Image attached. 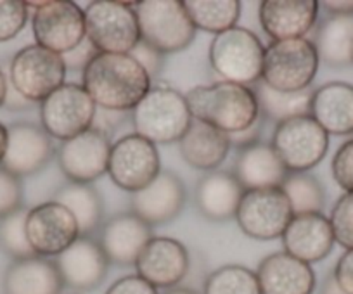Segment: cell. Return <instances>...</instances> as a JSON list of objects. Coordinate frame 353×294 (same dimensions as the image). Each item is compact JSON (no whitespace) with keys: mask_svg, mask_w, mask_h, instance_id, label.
<instances>
[{"mask_svg":"<svg viewBox=\"0 0 353 294\" xmlns=\"http://www.w3.org/2000/svg\"><path fill=\"white\" fill-rule=\"evenodd\" d=\"M243 185L229 171H210L196 187V204L206 220L227 222L236 218L237 208L244 196Z\"/></svg>","mask_w":353,"mask_h":294,"instance_id":"4316f807","label":"cell"},{"mask_svg":"<svg viewBox=\"0 0 353 294\" xmlns=\"http://www.w3.org/2000/svg\"><path fill=\"white\" fill-rule=\"evenodd\" d=\"M261 294H312L317 277L308 263L277 251L265 256L256 269Z\"/></svg>","mask_w":353,"mask_h":294,"instance_id":"7402d4cb","label":"cell"},{"mask_svg":"<svg viewBox=\"0 0 353 294\" xmlns=\"http://www.w3.org/2000/svg\"><path fill=\"white\" fill-rule=\"evenodd\" d=\"M137 2L94 0L83 9L85 39L97 52L130 54L141 42Z\"/></svg>","mask_w":353,"mask_h":294,"instance_id":"8992f818","label":"cell"},{"mask_svg":"<svg viewBox=\"0 0 353 294\" xmlns=\"http://www.w3.org/2000/svg\"><path fill=\"white\" fill-rule=\"evenodd\" d=\"M290 171L279 160L270 144L258 140L239 151L234 167V177L244 191L281 187Z\"/></svg>","mask_w":353,"mask_h":294,"instance_id":"cb8c5ba5","label":"cell"},{"mask_svg":"<svg viewBox=\"0 0 353 294\" xmlns=\"http://www.w3.org/2000/svg\"><path fill=\"white\" fill-rule=\"evenodd\" d=\"M230 147L229 135L196 120L179 140V149L185 163L201 171H216L225 161Z\"/></svg>","mask_w":353,"mask_h":294,"instance_id":"83f0119b","label":"cell"},{"mask_svg":"<svg viewBox=\"0 0 353 294\" xmlns=\"http://www.w3.org/2000/svg\"><path fill=\"white\" fill-rule=\"evenodd\" d=\"M32 28L37 45L64 56L85 40L83 9L70 0L42 2L32 16Z\"/></svg>","mask_w":353,"mask_h":294,"instance_id":"4fadbf2b","label":"cell"},{"mask_svg":"<svg viewBox=\"0 0 353 294\" xmlns=\"http://www.w3.org/2000/svg\"><path fill=\"white\" fill-rule=\"evenodd\" d=\"M23 208L21 178L0 167V220Z\"/></svg>","mask_w":353,"mask_h":294,"instance_id":"74e56055","label":"cell"},{"mask_svg":"<svg viewBox=\"0 0 353 294\" xmlns=\"http://www.w3.org/2000/svg\"><path fill=\"white\" fill-rule=\"evenodd\" d=\"M203 294H261L256 272L243 265H223L213 270Z\"/></svg>","mask_w":353,"mask_h":294,"instance_id":"836d02e7","label":"cell"},{"mask_svg":"<svg viewBox=\"0 0 353 294\" xmlns=\"http://www.w3.org/2000/svg\"><path fill=\"white\" fill-rule=\"evenodd\" d=\"M256 96L258 107L263 120H272L277 123L294 116L310 114V101L314 90L307 89L301 92H279L270 89L265 82H258L251 87Z\"/></svg>","mask_w":353,"mask_h":294,"instance_id":"4dcf8cb0","label":"cell"},{"mask_svg":"<svg viewBox=\"0 0 353 294\" xmlns=\"http://www.w3.org/2000/svg\"><path fill=\"white\" fill-rule=\"evenodd\" d=\"M352 64H353V43H352Z\"/></svg>","mask_w":353,"mask_h":294,"instance_id":"816d5d0a","label":"cell"},{"mask_svg":"<svg viewBox=\"0 0 353 294\" xmlns=\"http://www.w3.org/2000/svg\"><path fill=\"white\" fill-rule=\"evenodd\" d=\"M332 178L345 192L353 194V138L343 142L331 163Z\"/></svg>","mask_w":353,"mask_h":294,"instance_id":"f35d334b","label":"cell"},{"mask_svg":"<svg viewBox=\"0 0 353 294\" xmlns=\"http://www.w3.org/2000/svg\"><path fill=\"white\" fill-rule=\"evenodd\" d=\"M334 241L346 251L353 249V194L345 192L334 202L329 215Z\"/></svg>","mask_w":353,"mask_h":294,"instance_id":"d590c367","label":"cell"},{"mask_svg":"<svg viewBox=\"0 0 353 294\" xmlns=\"http://www.w3.org/2000/svg\"><path fill=\"white\" fill-rule=\"evenodd\" d=\"M321 294H346V293L338 286V284H336L334 277H332L331 273V275H327V279L324 280V284H322Z\"/></svg>","mask_w":353,"mask_h":294,"instance_id":"7dc6e473","label":"cell"},{"mask_svg":"<svg viewBox=\"0 0 353 294\" xmlns=\"http://www.w3.org/2000/svg\"><path fill=\"white\" fill-rule=\"evenodd\" d=\"M26 215L28 209L21 208L0 220V248L14 260L35 256L26 238Z\"/></svg>","mask_w":353,"mask_h":294,"instance_id":"e575fe53","label":"cell"},{"mask_svg":"<svg viewBox=\"0 0 353 294\" xmlns=\"http://www.w3.org/2000/svg\"><path fill=\"white\" fill-rule=\"evenodd\" d=\"M106 294H159L154 286L145 282L142 277L135 275H125L118 279L110 286Z\"/></svg>","mask_w":353,"mask_h":294,"instance_id":"60d3db41","label":"cell"},{"mask_svg":"<svg viewBox=\"0 0 353 294\" xmlns=\"http://www.w3.org/2000/svg\"><path fill=\"white\" fill-rule=\"evenodd\" d=\"M185 99L196 121H203L227 135L248 130L260 118V107L251 87L222 80L212 85L194 87L185 94Z\"/></svg>","mask_w":353,"mask_h":294,"instance_id":"7a4b0ae2","label":"cell"},{"mask_svg":"<svg viewBox=\"0 0 353 294\" xmlns=\"http://www.w3.org/2000/svg\"><path fill=\"white\" fill-rule=\"evenodd\" d=\"M26 238L37 256L50 258L66 251L80 238V229L70 209L57 201H46L28 209Z\"/></svg>","mask_w":353,"mask_h":294,"instance_id":"9a60e30c","label":"cell"},{"mask_svg":"<svg viewBox=\"0 0 353 294\" xmlns=\"http://www.w3.org/2000/svg\"><path fill=\"white\" fill-rule=\"evenodd\" d=\"M130 202L132 213L151 227L168 224L184 208L185 185L176 174L161 170L151 184L132 194Z\"/></svg>","mask_w":353,"mask_h":294,"instance_id":"d6986e66","label":"cell"},{"mask_svg":"<svg viewBox=\"0 0 353 294\" xmlns=\"http://www.w3.org/2000/svg\"><path fill=\"white\" fill-rule=\"evenodd\" d=\"M317 0H263L258 9V18L263 32L281 40L305 39L319 19Z\"/></svg>","mask_w":353,"mask_h":294,"instance_id":"ffe728a7","label":"cell"},{"mask_svg":"<svg viewBox=\"0 0 353 294\" xmlns=\"http://www.w3.org/2000/svg\"><path fill=\"white\" fill-rule=\"evenodd\" d=\"M141 40L163 56L182 52L196 39V28L182 0H144L135 8Z\"/></svg>","mask_w":353,"mask_h":294,"instance_id":"52a82bcc","label":"cell"},{"mask_svg":"<svg viewBox=\"0 0 353 294\" xmlns=\"http://www.w3.org/2000/svg\"><path fill=\"white\" fill-rule=\"evenodd\" d=\"M111 147L113 142L108 132L92 127L61 144L57 163L71 184H92L108 174Z\"/></svg>","mask_w":353,"mask_h":294,"instance_id":"5bb4252c","label":"cell"},{"mask_svg":"<svg viewBox=\"0 0 353 294\" xmlns=\"http://www.w3.org/2000/svg\"><path fill=\"white\" fill-rule=\"evenodd\" d=\"M165 294H198L192 289H185V287H173V289H168Z\"/></svg>","mask_w":353,"mask_h":294,"instance_id":"f907efd6","label":"cell"},{"mask_svg":"<svg viewBox=\"0 0 353 294\" xmlns=\"http://www.w3.org/2000/svg\"><path fill=\"white\" fill-rule=\"evenodd\" d=\"M321 63L331 67L352 64L353 16H329L319 25L315 35Z\"/></svg>","mask_w":353,"mask_h":294,"instance_id":"f1b7e54d","label":"cell"},{"mask_svg":"<svg viewBox=\"0 0 353 294\" xmlns=\"http://www.w3.org/2000/svg\"><path fill=\"white\" fill-rule=\"evenodd\" d=\"M161 171L156 144L137 134L117 140L111 147L108 175L117 187L135 194L151 184Z\"/></svg>","mask_w":353,"mask_h":294,"instance_id":"7c38bea8","label":"cell"},{"mask_svg":"<svg viewBox=\"0 0 353 294\" xmlns=\"http://www.w3.org/2000/svg\"><path fill=\"white\" fill-rule=\"evenodd\" d=\"M184 6L194 28L213 35L236 28L241 16L237 0H184Z\"/></svg>","mask_w":353,"mask_h":294,"instance_id":"1f68e13d","label":"cell"},{"mask_svg":"<svg viewBox=\"0 0 353 294\" xmlns=\"http://www.w3.org/2000/svg\"><path fill=\"white\" fill-rule=\"evenodd\" d=\"M319 6L329 16H353V0H324Z\"/></svg>","mask_w":353,"mask_h":294,"instance_id":"f6af8a7d","label":"cell"},{"mask_svg":"<svg viewBox=\"0 0 353 294\" xmlns=\"http://www.w3.org/2000/svg\"><path fill=\"white\" fill-rule=\"evenodd\" d=\"M81 87L96 106L123 113L135 109L152 89V80L130 54L97 52L81 71Z\"/></svg>","mask_w":353,"mask_h":294,"instance_id":"6da1fadb","label":"cell"},{"mask_svg":"<svg viewBox=\"0 0 353 294\" xmlns=\"http://www.w3.org/2000/svg\"><path fill=\"white\" fill-rule=\"evenodd\" d=\"M28 23V6L23 0H0V42L16 39Z\"/></svg>","mask_w":353,"mask_h":294,"instance_id":"8d00e7d4","label":"cell"},{"mask_svg":"<svg viewBox=\"0 0 353 294\" xmlns=\"http://www.w3.org/2000/svg\"><path fill=\"white\" fill-rule=\"evenodd\" d=\"M96 54H97V50L94 49L92 43L85 39L83 42L77 47V49L71 50V52H68V54H64L63 59H64V64H66V67H74V70L83 71L85 66L88 64V61L92 59Z\"/></svg>","mask_w":353,"mask_h":294,"instance_id":"7bdbcfd3","label":"cell"},{"mask_svg":"<svg viewBox=\"0 0 353 294\" xmlns=\"http://www.w3.org/2000/svg\"><path fill=\"white\" fill-rule=\"evenodd\" d=\"M97 106L78 83H64L40 103V127L50 138L66 142L96 123Z\"/></svg>","mask_w":353,"mask_h":294,"instance_id":"30bf717a","label":"cell"},{"mask_svg":"<svg viewBox=\"0 0 353 294\" xmlns=\"http://www.w3.org/2000/svg\"><path fill=\"white\" fill-rule=\"evenodd\" d=\"M63 56L43 47L26 45L16 52L9 64V83L28 103H43L66 78Z\"/></svg>","mask_w":353,"mask_h":294,"instance_id":"9c48e42d","label":"cell"},{"mask_svg":"<svg viewBox=\"0 0 353 294\" xmlns=\"http://www.w3.org/2000/svg\"><path fill=\"white\" fill-rule=\"evenodd\" d=\"M8 127L4 123H0V167H2V161H4L6 151H8Z\"/></svg>","mask_w":353,"mask_h":294,"instance_id":"c3c4849f","label":"cell"},{"mask_svg":"<svg viewBox=\"0 0 353 294\" xmlns=\"http://www.w3.org/2000/svg\"><path fill=\"white\" fill-rule=\"evenodd\" d=\"M191 269L189 251L172 238H152L135 262L137 275L156 289H173L188 277Z\"/></svg>","mask_w":353,"mask_h":294,"instance_id":"2e32d148","label":"cell"},{"mask_svg":"<svg viewBox=\"0 0 353 294\" xmlns=\"http://www.w3.org/2000/svg\"><path fill=\"white\" fill-rule=\"evenodd\" d=\"M30 104L28 101L25 99V97L19 96L18 92H16L14 89H12V85L9 83V89H8V97H6V104L4 106H8L9 109H25V107H28Z\"/></svg>","mask_w":353,"mask_h":294,"instance_id":"bcb514c9","label":"cell"},{"mask_svg":"<svg viewBox=\"0 0 353 294\" xmlns=\"http://www.w3.org/2000/svg\"><path fill=\"white\" fill-rule=\"evenodd\" d=\"M194 118L184 94L166 85L152 87L132 111L135 134L152 144L179 142L189 130Z\"/></svg>","mask_w":353,"mask_h":294,"instance_id":"3957f363","label":"cell"},{"mask_svg":"<svg viewBox=\"0 0 353 294\" xmlns=\"http://www.w3.org/2000/svg\"><path fill=\"white\" fill-rule=\"evenodd\" d=\"M130 56L134 57V59L137 61L142 67H144L145 73L151 76V80L156 78V76L159 75V71L163 70L165 56H163L161 52H158L154 47L149 45V43L142 42V40L137 43V45H135V49L132 50Z\"/></svg>","mask_w":353,"mask_h":294,"instance_id":"ab89813d","label":"cell"},{"mask_svg":"<svg viewBox=\"0 0 353 294\" xmlns=\"http://www.w3.org/2000/svg\"><path fill=\"white\" fill-rule=\"evenodd\" d=\"M281 189L290 199L291 209L294 215H305V213H322L324 208L325 194L324 187L317 177L305 174H290L283 182Z\"/></svg>","mask_w":353,"mask_h":294,"instance_id":"d6a6232c","label":"cell"},{"mask_svg":"<svg viewBox=\"0 0 353 294\" xmlns=\"http://www.w3.org/2000/svg\"><path fill=\"white\" fill-rule=\"evenodd\" d=\"M319 66L317 47L307 36L270 42L265 47L261 82L279 92H301L310 89Z\"/></svg>","mask_w":353,"mask_h":294,"instance_id":"277c9868","label":"cell"},{"mask_svg":"<svg viewBox=\"0 0 353 294\" xmlns=\"http://www.w3.org/2000/svg\"><path fill=\"white\" fill-rule=\"evenodd\" d=\"M56 265L64 286L77 291H92L103 284L110 260L97 239L80 235L66 251L56 256Z\"/></svg>","mask_w":353,"mask_h":294,"instance_id":"ac0fdd59","label":"cell"},{"mask_svg":"<svg viewBox=\"0 0 353 294\" xmlns=\"http://www.w3.org/2000/svg\"><path fill=\"white\" fill-rule=\"evenodd\" d=\"M63 287L56 262L37 255L14 260L2 279L4 294H61Z\"/></svg>","mask_w":353,"mask_h":294,"instance_id":"484cf974","label":"cell"},{"mask_svg":"<svg viewBox=\"0 0 353 294\" xmlns=\"http://www.w3.org/2000/svg\"><path fill=\"white\" fill-rule=\"evenodd\" d=\"M270 145L290 174H305L325 158L329 134L310 114H303L277 123Z\"/></svg>","mask_w":353,"mask_h":294,"instance_id":"ba28073f","label":"cell"},{"mask_svg":"<svg viewBox=\"0 0 353 294\" xmlns=\"http://www.w3.org/2000/svg\"><path fill=\"white\" fill-rule=\"evenodd\" d=\"M293 216L290 199L283 189L267 187L244 192L236 213V222L248 238L272 241L283 238Z\"/></svg>","mask_w":353,"mask_h":294,"instance_id":"8fae6325","label":"cell"},{"mask_svg":"<svg viewBox=\"0 0 353 294\" xmlns=\"http://www.w3.org/2000/svg\"><path fill=\"white\" fill-rule=\"evenodd\" d=\"M261 125H263V118H261V114H260V118L256 120V123L251 125L248 130L239 132V134L229 135L230 145H232V147H239V149H243V147H246V145H251V144H254V142H258L260 140Z\"/></svg>","mask_w":353,"mask_h":294,"instance_id":"ee69618b","label":"cell"},{"mask_svg":"<svg viewBox=\"0 0 353 294\" xmlns=\"http://www.w3.org/2000/svg\"><path fill=\"white\" fill-rule=\"evenodd\" d=\"M152 235V227L134 213H120L108 220L101 234V246L110 263L128 266L135 265L139 255Z\"/></svg>","mask_w":353,"mask_h":294,"instance_id":"603a6c76","label":"cell"},{"mask_svg":"<svg viewBox=\"0 0 353 294\" xmlns=\"http://www.w3.org/2000/svg\"><path fill=\"white\" fill-rule=\"evenodd\" d=\"M281 239L288 255L308 265L327 258L336 242L331 222L324 213L294 215Z\"/></svg>","mask_w":353,"mask_h":294,"instance_id":"44dd1931","label":"cell"},{"mask_svg":"<svg viewBox=\"0 0 353 294\" xmlns=\"http://www.w3.org/2000/svg\"><path fill=\"white\" fill-rule=\"evenodd\" d=\"M54 201L70 209L77 220L80 235L92 234L101 225L104 206L99 192L90 184H68L57 192Z\"/></svg>","mask_w":353,"mask_h":294,"instance_id":"f546056e","label":"cell"},{"mask_svg":"<svg viewBox=\"0 0 353 294\" xmlns=\"http://www.w3.org/2000/svg\"><path fill=\"white\" fill-rule=\"evenodd\" d=\"M208 57L212 70L223 82L253 87L261 80L265 45L251 30L236 26L215 35Z\"/></svg>","mask_w":353,"mask_h":294,"instance_id":"5b68a950","label":"cell"},{"mask_svg":"<svg viewBox=\"0 0 353 294\" xmlns=\"http://www.w3.org/2000/svg\"><path fill=\"white\" fill-rule=\"evenodd\" d=\"M310 116L329 135L353 134V85L346 82H329L314 90Z\"/></svg>","mask_w":353,"mask_h":294,"instance_id":"d4e9b609","label":"cell"},{"mask_svg":"<svg viewBox=\"0 0 353 294\" xmlns=\"http://www.w3.org/2000/svg\"><path fill=\"white\" fill-rule=\"evenodd\" d=\"M8 151L2 168L16 177H32L39 174L56 154L52 138L40 125L21 121L8 127Z\"/></svg>","mask_w":353,"mask_h":294,"instance_id":"e0dca14e","label":"cell"},{"mask_svg":"<svg viewBox=\"0 0 353 294\" xmlns=\"http://www.w3.org/2000/svg\"><path fill=\"white\" fill-rule=\"evenodd\" d=\"M332 277L346 294H353V249L345 251L339 256Z\"/></svg>","mask_w":353,"mask_h":294,"instance_id":"b9f144b4","label":"cell"},{"mask_svg":"<svg viewBox=\"0 0 353 294\" xmlns=\"http://www.w3.org/2000/svg\"><path fill=\"white\" fill-rule=\"evenodd\" d=\"M8 89H9V80L4 75V71L0 70V107L6 104V97H8Z\"/></svg>","mask_w":353,"mask_h":294,"instance_id":"681fc988","label":"cell"}]
</instances>
